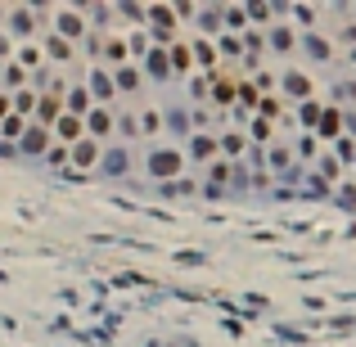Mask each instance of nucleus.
Instances as JSON below:
<instances>
[{
  "label": "nucleus",
  "mask_w": 356,
  "mask_h": 347,
  "mask_svg": "<svg viewBox=\"0 0 356 347\" xmlns=\"http://www.w3.org/2000/svg\"><path fill=\"white\" fill-rule=\"evenodd\" d=\"M36 127L41 131H50L54 122H59V113H64V86H54V90H45V95H36Z\"/></svg>",
  "instance_id": "nucleus-1"
},
{
  "label": "nucleus",
  "mask_w": 356,
  "mask_h": 347,
  "mask_svg": "<svg viewBox=\"0 0 356 347\" xmlns=\"http://www.w3.org/2000/svg\"><path fill=\"white\" fill-rule=\"evenodd\" d=\"M68 163H73L77 172H90V167H99V140H86V136H81V140L68 149Z\"/></svg>",
  "instance_id": "nucleus-2"
},
{
  "label": "nucleus",
  "mask_w": 356,
  "mask_h": 347,
  "mask_svg": "<svg viewBox=\"0 0 356 347\" xmlns=\"http://www.w3.org/2000/svg\"><path fill=\"white\" fill-rule=\"evenodd\" d=\"M54 27H59V41L73 45L77 36L86 32V18H81V10H59V14H54Z\"/></svg>",
  "instance_id": "nucleus-3"
},
{
  "label": "nucleus",
  "mask_w": 356,
  "mask_h": 347,
  "mask_svg": "<svg viewBox=\"0 0 356 347\" xmlns=\"http://www.w3.org/2000/svg\"><path fill=\"white\" fill-rule=\"evenodd\" d=\"M50 131H54V140L64 144V149H73V144L86 136V131H81V118H73V113H59V122H54Z\"/></svg>",
  "instance_id": "nucleus-4"
},
{
  "label": "nucleus",
  "mask_w": 356,
  "mask_h": 347,
  "mask_svg": "<svg viewBox=\"0 0 356 347\" xmlns=\"http://www.w3.org/2000/svg\"><path fill=\"white\" fill-rule=\"evenodd\" d=\"M81 131H86V140H99V136H108L113 131V113L108 109H86V118H81Z\"/></svg>",
  "instance_id": "nucleus-5"
},
{
  "label": "nucleus",
  "mask_w": 356,
  "mask_h": 347,
  "mask_svg": "<svg viewBox=\"0 0 356 347\" xmlns=\"http://www.w3.org/2000/svg\"><path fill=\"white\" fill-rule=\"evenodd\" d=\"M312 77H307V73H298V68H293V73H284V95H289V99H303V104H307V99H312Z\"/></svg>",
  "instance_id": "nucleus-6"
},
{
  "label": "nucleus",
  "mask_w": 356,
  "mask_h": 347,
  "mask_svg": "<svg viewBox=\"0 0 356 347\" xmlns=\"http://www.w3.org/2000/svg\"><path fill=\"white\" fill-rule=\"evenodd\" d=\"M86 81H90V95H95V99H99V109H104L108 99L118 95V90H113V77H108V73H104V68H95V73H90V77H86Z\"/></svg>",
  "instance_id": "nucleus-7"
},
{
  "label": "nucleus",
  "mask_w": 356,
  "mask_h": 347,
  "mask_svg": "<svg viewBox=\"0 0 356 347\" xmlns=\"http://www.w3.org/2000/svg\"><path fill=\"white\" fill-rule=\"evenodd\" d=\"M108 77H113V90H127V95H131V90H140V68H131V64L113 68Z\"/></svg>",
  "instance_id": "nucleus-8"
},
{
  "label": "nucleus",
  "mask_w": 356,
  "mask_h": 347,
  "mask_svg": "<svg viewBox=\"0 0 356 347\" xmlns=\"http://www.w3.org/2000/svg\"><path fill=\"white\" fill-rule=\"evenodd\" d=\"M95 55H104L113 68H122V64H127V41H122V36H108L104 45H95Z\"/></svg>",
  "instance_id": "nucleus-9"
},
{
  "label": "nucleus",
  "mask_w": 356,
  "mask_h": 347,
  "mask_svg": "<svg viewBox=\"0 0 356 347\" xmlns=\"http://www.w3.org/2000/svg\"><path fill=\"white\" fill-rule=\"evenodd\" d=\"M207 81H212V99H216V104H230V99H235V86H239V77L221 73V77H207Z\"/></svg>",
  "instance_id": "nucleus-10"
},
{
  "label": "nucleus",
  "mask_w": 356,
  "mask_h": 347,
  "mask_svg": "<svg viewBox=\"0 0 356 347\" xmlns=\"http://www.w3.org/2000/svg\"><path fill=\"white\" fill-rule=\"evenodd\" d=\"M149 172L153 176H176V172H181V153H167V149L153 153V158H149Z\"/></svg>",
  "instance_id": "nucleus-11"
},
{
  "label": "nucleus",
  "mask_w": 356,
  "mask_h": 347,
  "mask_svg": "<svg viewBox=\"0 0 356 347\" xmlns=\"http://www.w3.org/2000/svg\"><path fill=\"white\" fill-rule=\"evenodd\" d=\"M36 95H41L36 86H23L18 95H14V113H18V118H32V109H36Z\"/></svg>",
  "instance_id": "nucleus-12"
},
{
  "label": "nucleus",
  "mask_w": 356,
  "mask_h": 347,
  "mask_svg": "<svg viewBox=\"0 0 356 347\" xmlns=\"http://www.w3.org/2000/svg\"><path fill=\"white\" fill-rule=\"evenodd\" d=\"M45 140H50V131H41V127H27V131H23V149H27V153H41Z\"/></svg>",
  "instance_id": "nucleus-13"
},
{
  "label": "nucleus",
  "mask_w": 356,
  "mask_h": 347,
  "mask_svg": "<svg viewBox=\"0 0 356 347\" xmlns=\"http://www.w3.org/2000/svg\"><path fill=\"white\" fill-rule=\"evenodd\" d=\"M23 131H27V118H18V113H10V118L0 122V136L5 140H23Z\"/></svg>",
  "instance_id": "nucleus-14"
},
{
  "label": "nucleus",
  "mask_w": 356,
  "mask_h": 347,
  "mask_svg": "<svg viewBox=\"0 0 356 347\" xmlns=\"http://www.w3.org/2000/svg\"><path fill=\"white\" fill-rule=\"evenodd\" d=\"M45 55H50L54 64H68V59H73V45L59 41V36H50V41H45Z\"/></svg>",
  "instance_id": "nucleus-15"
},
{
  "label": "nucleus",
  "mask_w": 356,
  "mask_h": 347,
  "mask_svg": "<svg viewBox=\"0 0 356 347\" xmlns=\"http://www.w3.org/2000/svg\"><path fill=\"white\" fill-rule=\"evenodd\" d=\"M235 99H239V109H257V86H253V81H239L235 86Z\"/></svg>",
  "instance_id": "nucleus-16"
},
{
  "label": "nucleus",
  "mask_w": 356,
  "mask_h": 347,
  "mask_svg": "<svg viewBox=\"0 0 356 347\" xmlns=\"http://www.w3.org/2000/svg\"><path fill=\"white\" fill-rule=\"evenodd\" d=\"M14 64H18L23 73H32V68H41V50H36V45H23V50H18V59H14Z\"/></svg>",
  "instance_id": "nucleus-17"
},
{
  "label": "nucleus",
  "mask_w": 356,
  "mask_h": 347,
  "mask_svg": "<svg viewBox=\"0 0 356 347\" xmlns=\"http://www.w3.org/2000/svg\"><path fill=\"white\" fill-rule=\"evenodd\" d=\"M316 127H320V136H338V131H343V122H338L334 109H320V122H316Z\"/></svg>",
  "instance_id": "nucleus-18"
},
{
  "label": "nucleus",
  "mask_w": 356,
  "mask_h": 347,
  "mask_svg": "<svg viewBox=\"0 0 356 347\" xmlns=\"http://www.w3.org/2000/svg\"><path fill=\"white\" fill-rule=\"evenodd\" d=\"M194 55H199V64H203L207 73L216 68V45H212V41H199V45H194Z\"/></svg>",
  "instance_id": "nucleus-19"
},
{
  "label": "nucleus",
  "mask_w": 356,
  "mask_h": 347,
  "mask_svg": "<svg viewBox=\"0 0 356 347\" xmlns=\"http://www.w3.org/2000/svg\"><path fill=\"white\" fill-rule=\"evenodd\" d=\"M194 158H203V163H212V158H216V140H212V136H199V140H194Z\"/></svg>",
  "instance_id": "nucleus-20"
},
{
  "label": "nucleus",
  "mask_w": 356,
  "mask_h": 347,
  "mask_svg": "<svg viewBox=\"0 0 356 347\" xmlns=\"http://www.w3.org/2000/svg\"><path fill=\"white\" fill-rule=\"evenodd\" d=\"M5 86H10V90H23V86H27V73H23L18 64H10V68H5Z\"/></svg>",
  "instance_id": "nucleus-21"
},
{
  "label": "nucleus",
  "mask_w": 356,
  "mask_h": 347,
  "mask_svg": "<svg viewBox=\"0 0 356 347\" xmlns=\"http://www.w3.org/2000/svg\"><path fill=\"white\" fill-rule=\"evenodd\" d=\"M216 153H230V158H239V153H244V136H226V140H216Z\"/></svg>",
  "instance_id": "nucleus-22"
},
{
  "label": "nucleus",
  "mask_w": 356,
  "mask_h": 347,
  "mask_svg": "<svg viewBox=\"0 0 356 347\" xmlns=\"http://www.w3.org/2000/svg\"><path fill=\"white\" fill-rule=\"evenodd\" d=\"M172 64H176V73H190V50L185 45H172Z\"/></svg>",
  "instance_id": "nucleus-23"
},
{
  "label": "nucleus",
  "mask_w": 356,
  "mask_h": 347,
  "mask_svg": "<svg viewBox=\"0 0 356 347\" xmlns=\"http://www.w3.org/2000/svg\"><path fill=\"white\" fill-rule=\"evenodd\" d=\"M298 113H303V122H307V127H316V122H320V104H316V99H307V104H303Z\"/></svg>",
  "instance_id": "nucleus-24"
},
{
  "label": "nucleus",
  "mask_w": 356,
  "mask_h": 347,
  "mask_svg": "<svg viewBox=\"0 0 356 347\" xmlns=\"http://www.w3.org/2000/svg\"><path fill=\"white\" fill-rule=\"evenodd\" d=\"M270 10H275V5H249V14H244V18H253V23H270Z\"/></svg>",
  "instance_id": "nucleus-25"
},
{
  "label": "nucleus",
  "mask_w": 356,
  "mask_h": 347,
  "mask_svg": "<svg viewBox=\"0 0 356 347\" xmlns=\"http://www.w3.org/2000/svg\"><path fill=\"white\" fill-rule=\"evenodd\" d=\"M307 50H312L316 59H329V41H325V36H312V41H307Z\"/></svg>",
  "instance_id": "nucleus-26"
},
{
  "label": "nucleus",
  "mask_w": 356,
  "mask_h": 347,
  "mask_svg": "<svg viewBox=\"0 0 356 347\" xmlns=\"http://www.w3.org/2000/svg\"><path fill=\"white\" fill-rule=\"evenodd\" d=\"M73 118H86V90H73Z\"/></svg>",
  "instance_id": "nucleus-27"
},
{
  "label": "nucleus",
  "mask_w": 356,
  "mask_h": 347,
  "mask_svg": "<svg viewBox=\"0 0 356 347\" xmlns=\"http://www.w3.org/2000/svg\"><path fill=\"white\" fill-rule=\"evenodd\" d=\"M275 50H293V32L289 27H275Z\"/></svg>",
  "instance_id": "nucleus-28"
},
{
  "label": "nucleus",
  "mask_w": 356,
  "mask_h": 347,
  "mask_svg": "<svg viewBox=\"0 0 356 347\" xmlns=\"http://www.w3.org/2000/svg\"><path fill=\"white\" fill-rule=\"evenodd\" d=\"M158 118H162V113H144V122H140V127H136V131H144V136H153V131H158V127H162V122H158Z\"/></svg>",
  "instance_id": "nucleus-29"
},
{
  "label": "nucleus",
  "mask_w": 356,
  "mask_h": 347,
  "mask_svg": "<svg viewBox=\"0 0 356 347\" xmlns=\"http://www.w3.org/2000/svg\"><path fill=\"white\" fill-rule=\"evenodd\" d=\"M122 14H127L131 23H144V5H122Z\"/></svg>",
  "instance_id": "nucleus-30"
},
{
  "label": "nucleus",
  "mask_w": 356,
  "mask_h": 347,
  "mask_svg": "<svg viewBox=\"0 0 356 347\" xmlns=\"http://www.w3.org/2000/svg\"><path fill=\"white\" fill-rule=\"evenodd\" d=\"M221 50H226V55H239V50H244V45H239L235 36H221ZM221 50H216V55H221Z\"/></svg>",
  "instance_id": "nucleus-31"
},
{
  "label": "nucleus",
  "mask_w": 356,
  "mask_h": 347,
  "mask_svg": "<svg viewBox=\"0 0 356 347\" xmlns=\"http://www.w3.org/2000/svg\"><path fill=\"white\" fill-rule=\"evenodd\" d=\"M10 118V95H0V122Z\"/></svg>",
  "instance_id": "nucleus-32"
},
{
  "label": "nucleus",
  "mask_w": 356,
  "mask_h": 347,
  "mask_svg": "<svg viewBox=\"0 0 356 347\" xmlns=\"http://www.w3.org/2000/svg\"><path fill=\"white\" fill-rule=\"evenodd\" d=\"M0 18H5V5H0Z\"/></svg>",
  "instance_id": "nucleus-33"
}]
</instances>
